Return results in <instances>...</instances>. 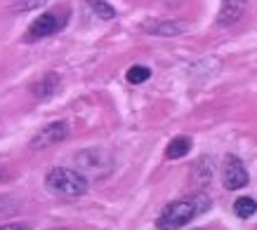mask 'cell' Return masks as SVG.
Instances as JSON below:
<instances>
[{
    "mask_svg": "<svg viewBox=\"0 0 257 230\" xmlns=\"http://www.w3.org/2000/svg\"><path fill=\"white\" fill-rule=\"evenodd\" d=\"M205 207H208V200H203V202H198V198L175 200V202H170L161 212L156 226H158V230H179V228H184L194 216L201 214Z\"/></svg>",
    "mask_w": 257,
    "mask_h": 230,
    "instance_id": "1",
    "label": "cell"
},
{
    "mask_svg": "<svg viewBox=\"0 0 257 230\" xmlns=\"http://www.w3.org/2000/svg\"><path fill=\"white\" fill-rule=\"evenodd\" d=\"M47 188L57 195H64V198H83L90 188L87 178L80 174L78 169H69V167H55L47 172L45 176Z\"/></svg>",
    "mask_w": 257,
    "mask_h": 230,
    "instance_id": "2",
    "label": "cell"
},
{
    "mask_svg": "<svg viewBox=\"0 0 257 230\" xmlns=\"http://www.w3.org/2000/svg\"><path fill=\"white\" fill-rule=\"evenodd\" d=\"M76 160V169L85 178H104L111 174L113 169V160L111 155L104 150V148H85V150H78L73 155Z\"/></svg>",
    "mask_w": 257,
    "mask_h": 230,
    "instance_id": "3",
    "label": "cell"
},
{
    "mask_svg": "<svg viewBox=\"0 0 257 230\" xmlns=\"http://www.w3.org/2000/svg\"><path fill=\"white\" fill-rule=\"evenodd\" d=\"M64 24H66V14L59 16L55 12H45V14H40L36 22L29 26V33H26V42H33V40H40V38H47V36H55L64 28Z\"/></svg>",
    "mask_w": 257,
    "mask_h": 230,
    "instance_id": "4",
    "label": "cell"
},
{
    "mask_svg": "<svg viewBox=\"0 0 257 230\" xmlns=\"http://www.w3.org/2000/svg\"><path fill=\"white\" fill-rule=\"evenodd\" d=\"M66 136H69V124L64 122V120H57V122H50V124H45L40 132H36L29 146H31L33 150H45V148L64 141Z\"/></svg>",
    "mask_w": 257,
    "mask_h": 230,
    "instance_id": "5",
    "label": "cell"
},
{
    "mask_svg": "<svg viewBox=\"0 0 257 230\" xmlns=\"http://www.w3.org/2000/svg\"><path fill=\"white\" fill-rule=\"evenodd\" d=\"M250 176L248 169L243 167V162L236 158V155H226L224 167H222V184H224L226 190H238L243 186H248Z\"/></svg>",
    "mask_w": 257,
    "mask_h": 230,
    "instance_id": "6",
    "label": "cell"
},
{
    "mask_svg": "<svg viewBox=\"0 0 257 230\" xmlns=\"http://www.w3.org/2000/svg\"><path fill=\"white\" fill-rule=\"evenodd\" d=\"M248 0H222V8L217 14V26H231L245 14Z\"/></svg>",
    "mask_w": 257,
    "mask_h": 230,
    "instance_id": "7",
    "label": "cell"
},
{
    "mask_svg": "<svg viewBox=\"0 0 257 230\" xmlns=\"http://www.w3.org/2000/svg\"><path fill=\"white\" fill-rule=\"evenodd\" d=\"M144 31L154 36H179L187 31V26L182 22H149L144 24Z\"/></svg>",
    "mask_w": 257,
    "mask_h": 230,
    "instance_id": "8",
    "label": "cell"
},
{
    "mask_svg": "<svg viewBox=\"0 0 257 230\" xmlns=\"http://www.w3.org/2000/svg\"><path fill=\"white\" fill-rule=\"evenodd\" d=\"M57 90H59V76H57V73H47V76L43 78L38 84H36L33 94H36L38 99H50Z\"/></svg>",
    "mask_w": 257,
    "mask_h": 230,
    "instance_id": "9",
    "label": "cell"
},
{
    "mask_svg": "<svg viewBox=\"0 0 257 230\" xmlns=\"http://www.w3.org/2000/svg\"><path fill=\"white\" fill-rule=\"evenodd\" d=\"M189 150H191V138L189 136H177L168 144V148H165V158H168V160H179V158H184Z\"/></svg>",
    "mask_w": 257,
    "mask_h": 230,
    "instance_id": "10",
    "label": "cell"
},
{
    "mask_svg": "<svg viewBox=\"0 0 257 230\" xmlns=\"http://www.w3.org/2000/svg\"><path fill=\"white\" fill-rule=\"evenodd\" d=\"M234 212H236V216H241V218H250V216L257 212V202L252 198H238L234 202Z\"/></svg>",
    "mask_w": 257,
    "mask_h": 230,
    "instance_id": "11",
    "label": "cell"
},
{
    "mask_svg": "<svg viewBox=\"0 0 257 230\" xmlns=\"http://www.w3.org/2000/svg\"><path fill=\"white\" fill-rule=\"evenodd\" d=\"M125 78H127V82L130 84H142L151 78V70H149L147 66H133V68L125 73Z\"/></svg>",
    "mask_w": 257,
    "mask_h": 230,
    "instance_id": "12",
    "label": "cell"
},
{
    "mask_svg": "<svg viewBox=\"0 0 257 230\" xmlns=\"http://www.w3.org/2000/svg\"><path fill=\"white\" fill-rule=\"evenodd\" d=\"M90 2V8H92V12L97 16H101V19H113L116 16V10L111 8L109 2H104V0H87Z\"/></svg>",
    "mask_w": 257,
    "mask_h": 230,
    "instance_id": "13",
    "label": "cell"
},
{
    "mask_svg": "<svg viewBox=\"0 0 257 230\" xmlns=\"http://www.w3.org/2000/svg\"><path fill=\"white\" fill-rule=\"evenodd\" d=\"M45 0H19L15 5V12H26V10H33V8H40Z\"/></svg>",
    "mask_w": 257,
    "mask_h": 230,
    "instance_id": "14",
    "label": "cell"
},
{
    "mask_svg": "<svg viewBox=\"0 0 257 230\" xmlns=\"http://www.w3.org/2000/svg\"><path fill=\"white\" fill-rule=\"evenodd\" d=\"M0 230H29L26 223H5V226H0Z\"/></svg>",
    "mask_w": 257,
    "mask_h": 230,
    "instance_id": "15",
    "label": "cell"
}]
</instances>
